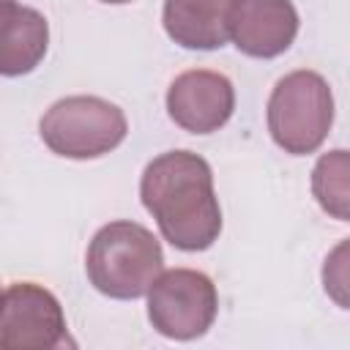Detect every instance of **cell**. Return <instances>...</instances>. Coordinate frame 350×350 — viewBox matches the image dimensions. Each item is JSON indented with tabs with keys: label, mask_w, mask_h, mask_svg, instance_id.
I'll list each match as a JSON object with an SVG mask.
<instances>
[{
	"label": "cell",
	"mask_w": 350,
	"mask_h": 350,
	"mask_svg": "<svg viewBox=\"0 0 350 350\" xmlns=\"http://www.w3.org/2000/svg\"><path fill=\"white\" fill-rule=\"evenodd\" d=\"M164 268V252L156 235L129 219L104 224L85 254V271L90 284L118 301H134L148 295L150 284Z\"/></svg>",
	"instance_id": "obj_2"
},
{
	"label": "cell",
	"mask_w": 350,
	"mask_h": 350,
	"mask_svg": "<svg viewBox=\"0 0 350 350\" xmlns=\"http://www.w3.org/2000/svg\"><path fill=\"white\" fill-rule=\"evenodd\" d=\"M298 11L293 0H238L227 19L230 41L249 57H276L298 36Z\"/></svg>",
	"instance_id": "obj_8"
},
{
	"label": "cell",
	"mask_w": 350,
	"mask_h": 350,
	"mask_svg": "<svg viewBox=\"0 0 350 350\" xmlns=\"http://www.w3.org/2000/svg\"><path fill=\"white\" fill-rule=\"evenodd\" d=\"M139 197L159 232L180 252H205L219 241L221 208L211 164L191 150L156 156L139 180Z\"/></svg>",
	"instance_id": "obj_1"
},
{
	"label": "cell",
	"mask_w": 350,
	"mask_h": 350,
	"mask_svg": "<svg viewBox=\"0 0 350 350\" xmlns=\"http://www.w3.org/2000/svg\"><path fill=\"white\" fill-rule=\"evenodd\" d=\"M49 25L36 8L19 5L16 0H3V52L0 71L3 77L30 74L46 55Z\"/></svg>",
	"instance_id": "obj_10"
},
{
	"label": "cell",
	"mask_w": 350,
	"mask_h": 350,
	"mask_svg": "<svg viewBox=\"0 0 350 350\" xmlns=\"http://www.w3.org/2000/svg\"><path fill=\"white\" fill-rule=\"evenodd\" d=\"M238 0H164L161 22L183 49H219L227 44V19Z\"/></svg>",
	"instance_id": "obj_9"
},
{
	"label": "cell",
	"mask_w": 350,
	"mask_h": 350,
	"mask_svg": "<svg viewBox=\"0 0 350 350\" xmlns=\"http://www.w3.org/2000/svg\"><path fill=\"white\" fill-rule=\"evenodd\" d=\"M235 109L232 82L208 68H191L172 79L167 90L170 118L189 134H213L219 131Z\"/></svg>",
	"instance_id": "obj_7"
},
{
	"label": "cell",
	"mask_w": 350,
	"mask_h": 350,
	"mask_svg": "<svg viewBox=\"0 0 350 350\" xmlns=\"http://www.w3.org/2000/svg\"><path fill=\"white\" fill-rule=\"evenodd\" d=\"M334 123V96L328 82L309 68H298L276 82L268 98V131L290 156L314 153Z\"/></svg>",
	"instance_id": "obj_3"
},
{
	"label": "cell",
	"mask_w": 350,
	"mask_h": 350,
	"mask_svg": "<svg viewBox=\"0 0 350 350\" xmlns=\"http://www.w3.org/2000/svg\"><path fill=\"white\" fill-rule=\"evenodd\" d=\"M44 145L63 159H98L115 150L129 123L118 104L98 96H66L55 101L38 123Z\"/></svg>",
	"instance_id": "obj_4"
},
{
	"label": "cell",
	"mask_w": 350,
	"mask_h": 350,
	"mask_svg": "<svg viewBox=\"0 0 350 350\" xmlns=\"http://www.w3.org/2000/svg\"><path fill=\"white\" fill-rule=\"evenodd\" d=\"M216 312V284L194 268H170L148 290V320L167 339H200L213 325Z\"/></svg>",
	"instance_id": "obj_5"
},
{
	"label": "cell",
	"mask_w": 350,
	"mask_h": 350,
	"mask_svg": "<svg viewBox=\"0 0 350 350\" xmlns=\"http://www.w3.org/2000/svg\"><path fill=\"white\" fill-rule=\"evenodd\" d=\"M60 301L41 284L16 282L3 290L0 345L8 350H55L68 342Z\"/></svg>",
	"instance_id": "obj_6"
},
{
	"label": "cell",
	"mask_w": 350,
	"mask_h": 350,
	"mask_svg": "<svg viewBox=\"0 0 350 350\" xmlns=\"http://www.w3.org/2000/svg\"><path fill=\"white\" fill-rule=\"evenodd\" d=\"M101 3H112V5H120V3H131V0H101Z\"/></svg>",
	"instance_id": "obj_13"
},
{
	"label": "cell",
	"mask_w": 350,
	"mask_h": 350,
	"mask_svg": "<svg viewBox=\"0 0 350 350\" xmlns=\"http://www.w3.org/2000/svg\"><path fill=\"white\" fill-rule=\"evenodd\" d=\"M312 194L331 219L350 221V150L336 148L317 159L312 170Z\"/></svg>",
	"instance_id": "obj_11"
},
{
	"label": "cell",
	"mask_w": 350,
	"mask_h": 350,
	"mask_svg": "<svg viewBox=\"0 0 350 350\" xmlns=\"http://www.w3.org/2000/svg\"><path fill=\"white\" fill-rule=\"evenodd\" d=\"M320 276H323V290H325V295H328L336 306H342V309L350 312V238L339 241V243L328 252Z\"/></svg>",
	"instance_id": "obj_12"
}]
</instances>
